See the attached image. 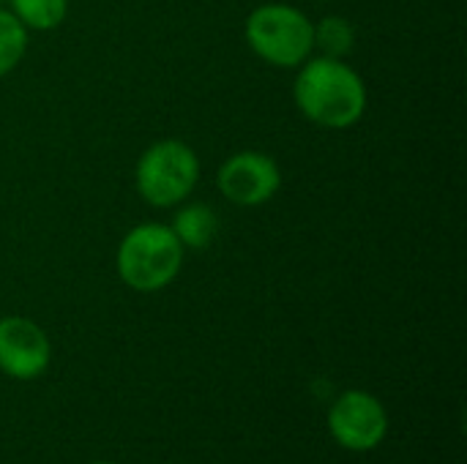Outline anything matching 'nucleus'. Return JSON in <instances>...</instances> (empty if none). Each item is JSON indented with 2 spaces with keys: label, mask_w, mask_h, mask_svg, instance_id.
<instances>
[{
  "label": "nucleus",
  "mask_w": 467,
  "mask_h": 464,
  "mask_svg": "<svg viewBox=\"0 0 467 464\" xmlns=\"http://www.w3.org/2000/svg\"><path fill=\"white\" fill-rule=\"evenodd\" d=\"M296 79V104L323 129H350L367 109V85L356 68L339 57H312L301 63Z\"/></svg>",
  "instance_id": "1"
},
{
  "label": "nucleus",
  "mask_w": 467,
  "mask_h": 464,
  "mask_svg": "<svg viewBox=\"0 0 467 464\" xmlns=\"http://www.w3.org/2000/svg\"><path fill=\"white\" fill-rule=\"evenodd\" d=\"M183 265V246L164 224H140L118 246V276L137 293H159Z\"/></svg>",
  "instance_id": "2"
},
{
  "label": "nucleus",
  "mask_w": 467,
  "mask_h": 464,
  "mask_svg": "<svg viewBox=\"0 0 467 464\" xmlns=\"http://www.w3.org/2000/svg\"><path fill=\"white\" fill-rule=\"evenodd\" d=\"M246 41L265 63L296 68L315 49V25L293 5L265 3L246 16Z\"/></svg>",
  "instance_id": "3"
},
{
  "label": "nucleus",
  "mask_w": 467,
  "mask_h": 464,
  "mask_svg": "<svg viewBox=\"0 0 467 464\" xmlns=\"http://www.w3.org/2000/svg\"><path fill=\"white\" fill-rule=\"evenodd\" d=\"M137 191L153 208H172L183 202L200 178L197 153L181 139H161L150 145L137 161Z\"/></svg>",
  "instance_id": "4"
},
{
  "label": "nucleus",
  "mask_w": 467,
  "mask_h": 464,
  "mask_svg": "<svg viewBox=\"0 0 467 464\" xmlns=\"http://www.w3.org/2000/svg\"><path fill=\"white\" fill-rule=\"evenodd\" d=\"M219 191L241 208L265 205L282 186L279 164L260 150H241L230 156L216 172Z\"/></svg>",
  "instance_id": "5"
},
{
  "label": "nucleus",
  "mask_w": 467,
  "mask_h": 464,
  "mask_svg": "<svg viewBox=\"0 0 467 464\" xmlns=\"http://www.w3.org/2000/svg\"><path fill=\"white\" fill-rule=\"evenodd\" d=\"M328 429L348 451H372L386 438L389 418L372 394L348 391L334 402L328 413Z\"/></svg>",
  "instance_id": "6"
},
{
  "label": "nucleus",
  "mask_w": 467,
  "mask_h": 464,
  "mask_svg": "<svg viewBox=\"0 0 467 464\" xmlns=\"http://www.w3.org/2000/svg\"><path fill=\"white\" fill-rule=\"evenodd\" d=\"M52 347L47 334L27 317L0 320V372L16 380H33L47 372Z\"/></svg>",
  "instance_id": "7"
},
{
  "label": "nucleus",
  "mask_w": 467,
  "mask_h": 464,
  "mask_svg": "<svg viewBox=\"0 0 467 464\" xmlns=\"http://www.w3.org/2000/svg\"><path fill=\"white\" fill-rule=\"evenodd\" d=\"M183 249H205L213 243L219 232V219L208 205H186L175 213V222L170 227Z\"/></svg>",
  "instance_id": "8"
},
{
  "label": "nucleus",
  "mask_w": 467,
  "mask_h": 464,
  "mask_svg": "<svg viewBox=\"0 0 467 464\" xmlns=\"http://www.w3.org/2000/svg\"><path fill=\"white\" fill-rule=\"evenodd\" d=\"M8 5L27 30H55L68 14V0H8Z\"/></svg>",
  "instance_id": "9"
},
{
  "label": "nucleus",
  "mask_w": 467,
  "mask_h": 464,
  "mask_svg": "<svg viewBox=\"0 0 467 464\" xmlns=\"http://www.w3.org/2000/svg\"><path fill=\"white\" fill-rule=\"evenodd\" d=\"M315 44L323 49L326 57H345L353 52L356 44V30L345 16H323L315 25Z\"/></svg>",
  "instance_id": "10"
},
{
  "label": "nucleus",
  "mask_w": 467,
  "mask_h": 464,
  "mask_svg": "<svg viewBox=\"0 0 467 464\" xmlns=\"http://www.w3.org/2000/svg\"><path fill=\"white\" fill-rule=\"evenodd\" d=\"M25 49H27V27L11 11H0V79L16 68Z\"/></svg>",
  "instance_id": "11"
},
{
  "label": "nucleus",
  "mask_w": 467,
  "mask_h": 464,
  "mask_svg": "<svg viewBox=\"0 0 467 464\" xmlns=\"http://www.w3.org/2000/svg\"><path fill=\"white\" fill-rule=\"evenodd\" d=\"M96 464H112V462H96Z\"/></svg>",
  "instance_id": "12"
},
{
  "label": "nucleus",
  "mask_w": 467,
  "mask_h": 464,
  "mask_svg": "<svg viewBox=\"0 0 467 464\" xmlns=\"http://www.w3.org/2000/svg\"><path fill=\"white\" fill-rule=\"evenodd\" d=\"M0 3H3V0H0Z\"/></svg>",
  "instance_id": "13"
}]
</instances>
